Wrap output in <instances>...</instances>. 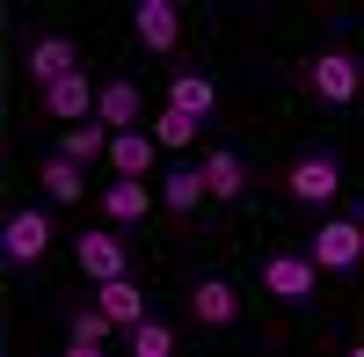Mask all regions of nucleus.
<instances>
[{"instance_id":"nucleus-9","label":"nucleus","mask_w":364,"mask_h":357,"mask_svg":"<svg viewBox=\"0 0 364 357\" xmlns=\"http://www.w3.org/2000/svg\"><path fill=\"white\" fill-rule=\"evenodd\" d=\"M29 110H37L44 124H80V117H95V73H87V66L58 73L51 87H37V95H29Z\"/></svg>"},{"instance_id":"nucleus-14","label":"nucleus","mask_w":364,"mask_h":357,"mask_svg":"<svg viewBox=\"0 0 364 357\" xmlns=\"http://www.w3.org/2000/svg\"><path fill=\"white\" fill-rule=\"evenodd\" d=\"M102 161H109V175H132V183H146V175L161 168V146H154V132H109V146H102Z\"/></svg>"},{"instance_id":"nucleus-8","label":"nucleus","mask_w":364,"mask_h":357,"mask_svg":"<svg viewBox=\"0 0 364 357\" xmlns=\"http://www.w3.org/2000/svg\"><path fill=\"white\" fill-rule=\"evenodd\" d=\"M132 37H139V51L146 58H182V44H190V15L175 8V0H139L132 8Z\"/></svg>"},{"instance_id":"nucleus-2","label":"nucleus","mask_w":364,"mask_h":357,"mask_svg":"<svg viewBox=\"0 0 364 357\" xmlns=\"http://www.w3.org/2000/svg\"><path fill=\"white\" fill-rule=\"evenodd\" d=\"M299 95H306L314 110H328V117H350V110L364 102V58H357L350 44L306 51V58H299Z\"/></svg>"},{"instance_id":"nucleus-5","label":"nucleus","mask_w":364,"mask_h":357,"mask_svg":"<svg viewBox=\"0 0 364 357\" xmlns=\"http://www.w3.org/2000/svg\"><path fill=\"white\" fill-rule=\"evenodd\" d=\"M51 241H58V219L44 212V204H8L0 212V270H37V262L51 255Z\"/></svg>"},{"instance_id":"nucleus-13","label":"nucleus","mask_w":364,"mask_h":357,"mask_svg":"<svg viewBox=\"0 0 364 357\" xmlns=\"http://www.w3.org/2000/svg\"><path fill=\"white\" fill-rule=\"evenodd\" d=\"M146 219H154V183L109 175L102 183V226H146Z\"/></svg>"},{"instance_id":"nucleus-19","label":"nucleus","mask_w":364,"mask_h":357,"mask_svg":"<svg viewBox=\"0 0 364 357\" xmlns=\"http://www.w3.org/2000/svg\"><path fill=\"white\" fill-rule=\"evenodd\" d=\"M161 204H168L175 219H204V212H211L204 175H197V168H168V175H161Z\"/></svg>"},{"instance_id":"nucleus-1","label":"nucleus","mask_w":364,"mask_h":357,"mask_svg":"<svg viewBox=\"0 0 364 357\" xmlns=\"http://www.w3.org/2000/svg\"><path fill=\"white\" fill-rule=\"evenodd\" d=\"M255 292L269 307H284V314H306L328 299V277L314 270V255L306 248H291V241H262L255 248Z\"/></svg>"},{"instance_id":"nucleus-16","label":"nucleus","mask_w":364,"mask_h":357,"mask_svg":"<svg viewBox=\"0 0 364 357\" xmlns=\"http://www.w3.org/2000/svg\"><path fill=\"white\" fill-rule=\"evenodd\" d=\"M87 299H95L109 321H117V329H132V321H146V314H154V299H146V284L124 270V277H102L95 292H87Z\"/></svg>"},{"instance_id":"nucleus-7","label":"nucleus","mask_w":364,"mask_h":357,"mask_svg":"<svg viewBox=\"0 0 364 357\" xmlns=\"http://www.w3.org/2000/svg\"><path fill=\"white\" fill-rule=\"evenodd\" d=\"M73 270L87 284L124 277V270H139V241H124V226H87V233H73Z\"/></svg>"},{"instance_id":"nucleus-23","label":"nucleus","mask_w":364,"mask_h":357,"mask_svg":"<svg viewBox=\"0 0 364 357\" xmlns=\"http://www.w3.org/2000/svg\"><path fill=\"white\" fill-rule=\"evenodd\" d=\"M0 277H8V270H0Z\"/></svg>"},{"instance_id":"nucleus-15","label":"nucleus","mask_w":364,"mask_h":357,"mask_svg":"<svg viewBox=\"0 0 364 357\" xmlns=\"http://www.w3.org/2000/svg\"><path fill=\"white\" fill-rule=\"evenodd\" d=\"M139 117H146L139 80H124V73H117V80H95V124H102V132H132Z\"/></svg>"},{"instance_id":"nucleus-6","label":"nucleus","mask_w":364,"mask_h":357,"mask_svg":"<svg viewBox=\"0 0 364 357\" xmlns=\"http://www.w3.org/2000/svg\"><path fill=\"white\" fill-rule=\"evenodd\" d=\"M306 255L321 277H357L364 270V219L357 212H328L314 233H306Z\"/></svg>"},{"instance_id":"nucleus-10","label":"nucleus","mask_w":364,"mask_h":357,"mask_svg":"<svg viewBox=\"0 0 364 357\" xmlns=\"http://www.w3.org/2000/svg\"><path fill=\"white\" fill-rule=\"evenodd\" d=\"M58 336H66L73 357H95V350H109V343H124V329H117L95 299H58Z\"/></svg>"},{"instance_id":"nucleus-17","label":"nucleus","mask_w":364,"mask_h":357,"mask_svg":"<svg viewBox=\"0 0 364 357\" xmlns=\"http://www.w3.org/2000/svg\"><path fill=\"white\" fill-rule=\"evenodd\" d=\"M168 102H175L182 117H197V124H204V117L219 110V80H211L204 66H175V73H168Z\"/></svg>"},{"instance_id":"nucleus-12","label":"nucleus","mask_w":364,"mask_h":357,"mask_svg":"<svg viewBox=\"0 0 364 357\" xmlns=\"http://www.w3.org/2000/svg\"><path fill=\"white\" fill-rule=\"evenodd\" d=\"M197 175H204V197H211V204H240V197H248V183H255V161L233 154V146H204Z\"/></svg>"},{"instance_id":"nucleus-4","label":"nucleus","mask_w":364,"mask_h":357,"mask_svg":"<svg viewBox=\"0 0 364 357\" xmlns=\"http://www.w3.org/2000/svg\"><path fill=\"white\" fill-rule=\"evenodd\" d=\"M182 321L204 336H233L240 329V277L233 270H197L182 284Z\"/></svg>"},{"instance_id":"nucleus-11","label":"nucleus","mask_w":364,"mask_h":357,"mask_svg":"<svg viewBox=\"0 0 364 357\" xmlns=\"http://www.w3.org/2000/svg\"><path fill=\"white\" fill-rule=\"evenodd\" d=\"M73 66H80V44H73V29H37V37H29V51H22L29 95H37V87H51L58 73H73Z\"/></svg>"},{"instance_id":"nucleus-3","label":"nucleus","mask_w":364,"mask_h":357,"mask_svg":"<svg viewBox=\"0 0 364 357\" xmlns=\"http://www.w3.org/2000/svg\"><path fill=\"white\" fill-rule=\"evenodd\" d=\"M350 183V161H343V146H306V154H291L277 168V197L299 204V212H328V204L343 197Z\"/></svg>"},{"instance_id":"nucleus-21","label":"nucleus","mask_w":364,"mask_h":357,"mask_svg":"<svg viewBox=\"0 0 364 357\" xmlns=\"http://www.w3.org/2000/svg\"><path fill=\"white\" fill-rule=\"evenodd\" d=\"M182 343V329H175V321H161V314H146V321H132V329H124V350L132 357H168Z\"/></svg>"},{"instance_id":"nucleus-18","label":"nucleus","mask_w":364,"mask_h":357,"mask_svg":"<svg viewBox=\"0 0 364 357\" xmlns=\"http://www.w3.org/2000/svg\"><path fill=\"white\" fill-rule=\"evenodd\" d=\"M37 190H44L51 204H80V197H87V168L66 161V154H44V161H37Z\"/></svg>"},{"instance_id":"nucleus-22","label":"nucleus","mask_w":364,"mask_h":357,"mask_svg":"<svg viewBox=\"0 0 364 357\" xmlns=\"http://www.w3.org/2000/svg\"><path fill=\"white\" fill-rule=\"evenodd\" d=\"M102 146H109V132L95 124V117H80V124H58V154H66V161H102Z\"/></svg>"},{"instance_id":"nucleus-20","label":"nucleus","mask_w":364,"mask_h":357,"mask_svg":"<svg viewBox=\"0 0 364 357\" xmlns=\"http://www.w3.org/2000/svg\"><path fill=\"white\" fill-rule=\"evenodd\" d=\"M197 139H204L197 117H182L175 102H161V110H154V146H161V154H190Z\"/></svg>"}]
</instances>
